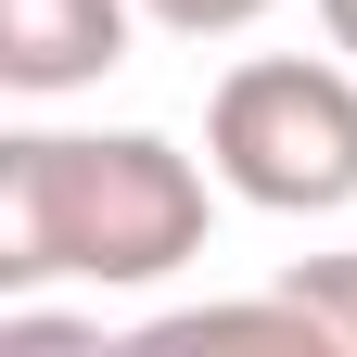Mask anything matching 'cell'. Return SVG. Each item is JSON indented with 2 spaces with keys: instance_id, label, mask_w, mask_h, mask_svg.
Here are the masks:
<instances>
[{
  "instance_id": "cell-1",
  "label": "cell",
  "mask_w": 357,
  "mask_h": 357,
  "mask_svg": "<svg viewBox=\"0 0 357 357\" xmlns=\"http://www.w3.org/2000/svg\"><path fill=\"white\" fill-rule=\"evenodd\" d=\"M204 255V166L153 128H13L0 141V294H141Z\"/></svg>"
},
{
  "instance_id": "cell-2",
  "label": "cell",
  "mask_w": 357,
  "mask_h": 357,
  "mask_svg": "<svg viewBox=\"0 0 357 357\" xmlns=\"http://www.w3.org/2000/svg\"><path fill=\"white\" fill-rule=\"evenodd\" d=\"M204 166L255 217H344L357 204V64L344 52H255L204 102Z\"/></svg>"
},
{
  "instance_id": "cell-3",
  "label": "cell",
  "mask_w": 357,
  "mask_h": 357,
  "mask_svg": "<svg viewBox=\"0 0 357 357\" xmlns=\"http://www.w3.org/2000/svg\"><path fill=\"white\" fill-rule=\"evenodd\" d=\"M141 26H153L141 0H0V89L13 102H64V89L115 77Z\"/></svg>"
},
{
  "instance_id": "cell-4",
  "label": "cell",
  "mask_w": 357,
  "mask_h": 357,
  "mask_svg": "<svg viewBox=\"0 0 357 357\" xmlns=\"http://www.w3.org/2000/svg\"><path fill=\"white\" fill-rule=\"evenodd\" d=\"M268 294H281V306H294V319L319 332L332 357H357V255H306V268H281Z\"/></svg>"
},
{
  "instance_id": "cell-5",
  "label": "cell",
  "mask_w": 357,
  "mask_h": 357,
  "mask_svg": "<svg viewBox=\"0 0 357 357\" xmlns=\"http://www.w3.org/2000/svg\"><path fill=\"white\" fill-rule=\"evenodd\" d=\"M141 13H153L166 38H243V26L268 13V0H141Z\"/></svg>"
},
{
  "instance_id": "cell-6",
  "label": "cell",
  "mask_w": 357,
  "mask_h": 357,
  "mask_svg": "<svg viewBox=\"0 0 357 357\" xmlns=\"http://www.w3.org/2000/svg\"><path fill=\"white\" fill-rule=\"evenodd\" d=\"M319 38H332L344 64H357V0H319Z\"/></svg>"
}]
</instances>
